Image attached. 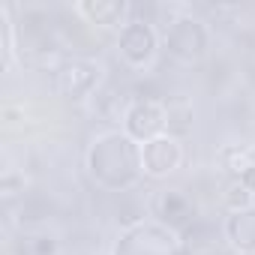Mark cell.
<instances>
[{
  "label": "cell",
  "instance_id": "6da1fadb",
  "mask_svg": "<svg viewBox=\"0 0 255 255\" xmlns=\"http://www.w3.org/2000/svg\"><path fill=\"white\" fill-rule=\"evenodd\" d=\"M87 165H90L93 180H99L102 186L108 180V171H117V165L132 180H138V174L144 171L141 168V150L126 132H105V135H99L93 141L90 153H87Z\"/></svg>",
  "mask_w": 255,
  "mask_h": 255
},
{
  "label": "cell",
  "instance_id": "7a4b0ae2",
  "mask_svg": "<svg viewBox=\"0 0 255 255\" xmlns=\"http://www.w3.org/2000/svg\"><path fill=\"white\" fill-rule=\"evenodd\" d=\"M99 84H102V66L96 60L72 57L54 69V90L69 102H81L87 96H96Z\"/></svg>",
  "mask_w": 255,
  "mask_h": 255
},
{
  "label": "cell",
  "instance_id": "3957f363",
  "mask_svg": "<svg viewBox=\"0 0 255 255\" xmlns=\"http://www.w3.org/2000/svg\"><path fill=\"white\" fill-rule=\"evenodd\" d=\"M117 51H120L123 63L132 66V69L150 66L153 57H156V51H159V33H156L153 21L129 18L126 27L120 30V36H117Z\"/></svg>",
  "mask_w": 255,
  "mask_h": 255
},
{
  "label": "cell",
  "instance_id": "277c9868",
  "mask_svg": "<svg viewBox=\"0 0 255 255\" xmlns=\"http://www.w3.org/2000/svg\"><path fill=\"white\" fill-rule=\"evenodd\" d=\"M123 132L132 141H153L168 135V105L162 99H138L123 117Z\"/></svg>",
  "mask_w": 255,
  "mask_h": 255
},
{
  "label": "cell",
  "instance_id": "5b68a950",
  "mask_svg": "<svg viewBox=\"0 0 255 255\" xmlns=\"http://www.w3.org/2000/svg\"><path fill=\"white\" fill-rule=\"evenodd\" d=\"M207 42H210V33H207L204 21L192 18V15L177 18L165 30V48L183 63H198L207 54Z\"/></svg>",
  "mask_w": 255,
  "mask_h": 255
},
{
  "label": "cell",
  "instance_id": "8992f818",
  "mask_svg": "<svg viewBox=\"0 0 255 255\" xmlns=\"http://www.w3.org/2000/svg\"><path fill=\"white\" fill-rule=\"evenodd\" d=\"M183 162V141L174 135H159L141 147V168L147 177H168Z\"/></svg>",
  "mask_w": 255,
  "mask_h": 255
},
{
  "label": "cell",
  "instance_id": "52a82bcc",
  "mask_svg": "<svg viewBox=\"0 0 255 255\" xmlns=\"http://www.w3.org/2000/svg\"><path fill=\"white\" fill-rule=\"evenodd\" d=\"M75 12L93 24V27H105V30H123L126 27V15H129V6L117 3V0H96V3H75Z\"/></svg>",
  "mask_w": 255,
  "mask_h": 255
},
{
  "label": "cell",
  "instance_id": "ba28073f",
  "mask_svg": "<svg viewBox=\"0 0 255 255\" xmlns=\"http://www.w3.org/2000/svg\"><path fill=\"white\" fill-rule=\"evenodd\" d=\"M225 237L237 252H255V207L225 219Z\"/></svg>",
  "mask_w": 255,
  "mask_h": 255
},
{
  "label": "cell",
  "instance_id": "9c48e42d",
  "mask_svg": "<svg viewBox=\"0 0 255 255\" xmlns=\"http://www.w3.org/2000/svg\"><path fill=\"white\" fill-rule=\"evenodd\" d=\"M156 216L162 222H168V225H183L192 216V204L180 189H165L156 198Z\"/></svg>",
  "mask_w": 255,
  "mask_h": 255
},
{
  "label": "cell",
  "instance_id": "30bf717a",
  "mask_svg": "<svg viewBox=\"0 0 255 255\" xmlns=\"http://www.w3.org/2000/svg\"><path fill=\"white\" fill-rule=\"evenodd\" d=\"M222 204L228 213H240V210H252L255 207V189L240 180V177H231L222 189Z\"/></svg>",
  "mask_w": 255,
  "mask_h": 255
},
{
  "label": "cell",
  "instance_id": "8fae6325",
  "mask_svg": "<svg viewBox=\"0 0 255 255\" xmlns=\"http://www.w3.org/2000/svg\"><path fill=\"white\" fill-rule=\"evenodd\" d=\"M117 93H96V111H99V117L102 120H108V123H123V117H126V111L129 108H123V105H117ZM123 102V99H120Z\"/></svg>",
  "mask_w": 255,
  "mask_h": 255
},
{
  "label": "cell",
  "instance_id": "7c38bea8",
  "mask_svg": "<svg viewBox=\"0 0 255 255\" xmlns=\"http://www.w3.org/2000/svg\"><path fill=\"white\" fill-rule=\"evenodd\" d=\"M27 255H60V240L51 231H39L27 240Z\"/></svg>",
  "mask_w": 255,
  "mask_h": 255
},
{
  "label": "cell",
  "instance_id": "4fadbf2b",
  "mask_svg": "<svg viewBox=\"0 0 255 255\" xmlns=\"http://www.w3.org/2000/svg\"><path fill=\"white\" fill-rule=\"evenodd\" d=\"M246 156H249V165L255 168V144H252V147H246Z\"/></svg>",
  "mask_w": 255,
  "mask_h": 255
}]
</instances>
